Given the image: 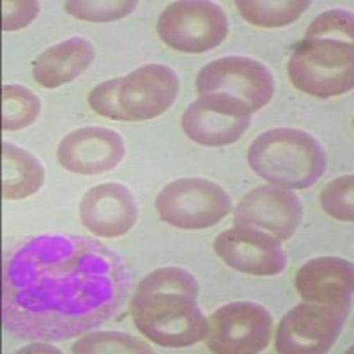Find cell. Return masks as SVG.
Masks as SVG:
<instances>
[{"label": "cell", "mask_w": 354, "mask_h": 354, "mask_svg": "<svg viewBox=\"0 0 354 354\" xmlns=\"http://www.w3.org/2000/svg\"><path fill=\"white\" fill-rule=\"evenodd\" d=\"M195 88L198 96L209 93L239 97L257 112L271 101L274 94V78L268 66L250 57H221L211 61L198 71Z\"/></svg>", "instance_id": "30bf717a"}, {"label": "cell", "mask_w": 354, "mask_h": 354, "mask_svg": "<svg viewBox=\"0 0 354 354\" xmlns=\"http://www.w3.org/2000/svg\"><path fill=\"white\" fill-rule=\"evenodd\" d=\"M354 18L346 9H331L322 12L310 24L305 39H335L353 43Z\"/></svg>", "instance_id": "cb8c5ba5"}, {"label": "cell", "mask_w": 354, "mask_h": 354, "mask_svg": "<svg viewBox=\"0 0 354 354\" xmlns=\"http://www.w3.org/2000/svg\"><path fill=\"white\" fill-rule=\"evenodd\" d=\"M158 34L172 50L205 53L220 46L229 34V18L214 2L181 0L160 15Z\"/></svg>", "instance_id": "52a82bcc"}, {"label": "cell", "mask_w": 354, "mask_h": 354, "mask_svg": "<svg viewBox=\"0 0 354 354\" xmlns=\"http://www.w3.org/2000/svg\"><path fill=\"white\" fill-rule=\"evenodd\" d=\"M179 75L165 64H145L88 93V105L112 121H151L165 113L179 94Z\"/></svg>", "instance_id": "3957f363"}, {"label": "cell", "mask_w": 354, "mask_h": 354, "mask_svg": "<svg viewBox=\"0 0 354 354\" xmlns=\"http://www.w3.org/2000/svg\"><path fill=\"white\" fill-rule=\"evenodd\" d=\"M156 211L161 220L176 229H209L232 211V198L216 183L183 177L158 194Z\"/></svg>", "instance_id": "8992f818"}, {"label": "cell", "mask_w": 354, "mask_h": 354, "mask_svg": "<svg viewBox=\"0 0 354 354\" xmlns=\"http://www.w3.org/2000/svg\"><path fill=\"white\" fill-rule=\"evenodd\" d=\"M303 220V204L294 192L273 185L252 189L234 209V223L248 225L287 241Z\"/></svg>", "instance_id": "4fadbf2b"}, {"label": "cell", "mask_w": 354, "mask_h": 354, "mask_svg": "<svg viewBox=\"0 0 354 354\" xmlns=\"http://www.w3.org/2000/svg\"><path fill=\"white\" fill-rule=\"evenodd\" d=\"M2 6H4L2 28L6 32L28 27L39 15V2H34V0H15V2L6 0Z\"/></svg>", "instance_id": "d4e9b609"}, {"label": "cell", "mask_w": 354, "mask_h": 354, "mask_svg": "<svg viewBox=\"0 0 354 354\" xmlns=\"http://www.w3.org/2000/svg\"><path fill=\"white\" fill-rule=\"evenodd\" d=\"M354 177L340 176L328 183L321 192V205L331 218L340 221L354 220Z\"/></svg>", "instance_id": "603a6c76"}, {"label": "cell", "mask_w": 354, "mask_h": 354, "mask_svg": "<svg viewBox=\"0 0 354 354\" xmlns=\"http://www.w3.org/2000/svg\"><path fill=\"white\" fill-rule=\"evenodd\" d=\"M71 351L78 354H138L153 353V347H149V344L142 338L122 331H96L84 335Z\"/></svg>", "instance_id": "44dd1931"}, {"label": "cell", "mask_w": 354, "mask_h": 354, "mask_svg": "<svg viewBox=\"0 0 354 354\" xmlns=\"http://www.w3.org/2000/svg\"><path fill=\"white\" fill-rule=\"evenodd\" d=\"M294 286L303 301L351 312L354 268L342 257H315L296 271Z\"/></svg>", "instance_id": "2e32d148"}, {"label": "cell", "mask_w": 354, "mask_h": 354, "mask_svg": "<svg viewBox=\"0 0 354 354\" xmlns=\"http://www.w3.org/2000/svg\"><path fill=\"white\" fill-rule=\"evenodd\" d=\"M197 278L183 268H160L142 278L129 312L137 330L161 347H189L207 335V319L198 306Z\"/></svg>", "instance_id": "7a4b0ae2"}, {"label": "cell", "mask_w": 354, "mask_h": 354, "mask_svg": "<svg viewBox=\"0 0 354 354\" xmlns=\"http://www.w3.org/2000/svg\"><path fill=\"white\" fill-rule=\"evenodd\" d=\"M213 248L229 268L254 277H273L287 266L280 239L255 227L236 225L223 230L214 239Z\"/></svg>", "instance_id": "7c38bea8"}, {"label": "cell", "mask_w": 354, "mask_h": 354, "mask_svg": "<svg viewBox=\"0 0 354 354\" xmlns=\"http://www.w3.org/2000/svg\"><path fill=\"white\" fill-rule=\"evenodd\" d=\"M2 172H4L2 195L6 201H21L32 197L44 183L43 163L34 154L11 142H4L2 145Z\"/></svg>", "instance_id": "ac0fdd59"}, {"label": "cell", "mask_w": 354, "mask_h": 354, "mask_svg": "<svg viewBox=\"0 0 354 354\" xmlns=\"http://www.w3.org/2000/svg\"><path fill=\"white\" fill-rule=\"evenodd\" d=\"M41 113V100L24 85L9 84L2 87V128L4 131H18L37 121Z\"/></svg>", "instance_id": "ffe728a7"}, {"label": "cell", "mask_w": 354, "mask_h": 354, "mask_svg": "<svg viewBox=\"0 0 354 354\" xmlns=\"http://www.w3.org/2000/svg\"><path fill=\"white\" fill-rule=\"evenodd\" d=\"M248 163L273 186L305 189L326 172L328 156L314 135L296 128H274L252 142Z\"/></svg>", "instance_id": "277c9868"}, {"label": "cell", "mask_w": 354, "mask_h": 354, "mask_svg": "<svg viewBox=\"0 0 354 354\" xmlns=\"http://www.w3.org/2000/svg\"><path fill=\"white\" fill-rule=\"evenodd\" d=\"M131 289L124 259L96 239L41 234L4 268L2 319L17 337L61 342L115 317Z\"/></svg>", "instance_id": "6da1fadb"}, {"label": "cell", "mask_w": 354, "mask_h": 354, "mask_svg": "<svg viewBox=\"0 0 354 354\" xmlns=\"http://www.w3.org/2000/svg\"><path fill=\"white\" fill-rule=\"evenodd\" d=\"M271 335L270 310L254 301H234L209 315L204 340L218 354H255L268 347Z\"/></svg>", "instance_id": "ba28073f"}, {"label": "cell", "mask_w": 354, "mask_h": 354, "mask_svg": "<svg viewBox=\"0 0 354 354\" xmlns=\"http://www.w3.org/2000/svg\"><path fill=\"white\" fill-rule=\"evenodd\" d=\"M138 218L135 195L121 183H105L91 188L82 197V225L100 238H121L133 229Z\"/></svg>", "instance_id": "9a60e30c"}, {"label": "cell", "mask_w": 354, "mask_h": 354, "mask_svg": "<svg viewBox=\"0 0 354 354\" xmlns=\"http://www.w3.org/2000/svg\"><path fill=\"white\" fill-rule=\"evenodd\" d=\"M126 145L117 131L101 126H85L66 135L57 158L62 169L80 176L110 172L122 161Z\"/></svg>", "instance_id": "5bb4252c"}, {"label": "cell", "mask_w": 354, "mask_h": 354, "mask_svg": "<svg viewBox=\"0 0 354 354\" xmlns=\"http://www.w3.org/2000/svg\"><path fill=\"white\" fill-rule=\"evenodd\" d=\"M252 109L229 94H202L185 110L181 119L186 137L207 147L238 142L250 128Z\"/></svg>", "instance_id": "8fae6325"}, {"label": "cell", "mask_w": 354, "mask_h": 354, "mask_svg": "<svg viewBox=\"0 0 354 354\" xmlns=\"http://www.w3.org/2000/svg\"><path fill=\"white\" fill-rule=\"evenodd\" d=\"M138 8L135 0H71L66 2L64 11L71 17L84 21H94V24H106L128 17Z\"/></svg>", "instance_id": "7402d4cb"}, {"label": "cell", "mask_w": 354, "mask_h": 354, "mask_svg": "<svg viewBox=\"0 0 354 354\" xmlns=\"http://www.w3.org/2000/svg\"><path fill=\"white\" fill-rule=\"evenodd\" d=\"M241 17L257 27H286L294 24L310 8L308 0H239Z\"/></svg>", "instance_id": "d6986e66"}, {"label": "cell", "mask_w": 354, "mask_h": 354, "mask_svg": "<svg viewBox=\"0 0 354 354\" xmlns=\"http://www.w3.org/2000/svg\"><path fill=\"white\" fill-rule=\"evenodd\" d=\"M351 312L303 301L277 328L274 349L282 354H324L335 346Z\"/></svg>", "instance_id": "9c48e42d"}, {"label": "cell", "mask_w": 354, "mask_h": 354, "mask_svg": "<svg viewBox=\"0 0 354 354\" xmlns=\"http://www.w3.org/2000/svg\"><path fill=\"white\" fill-rule=\"evenodd\" d=\"M28 351H32V353H36V351H44V353H57V349H53V347H50V346H44V344H36V346L25 347V349L20 351V353H28Z\"/></svg>", "instance_id": "484cf974"}, {"label": "cell", "mask_w": 354, "mask_h": 354, "mask_svg": "<svg viewBox=\"0 0 354 354\" xmlns=\"http://www.w3.org/2000/svg\"><path fill=\"white\" fill-rule=\"evenodd\" d=\"M96 48L85 37H71L44 50L32 66L34 80L44 88H57L77 80L94 62Z\"/></svg>", "instance_id": "e0dca14e"}, {"label": "cell", "mask_w": 354, "mask_h": 354, "mask_svg": "<svg viewBox=\"0 0 354 354\" xmlns=\"http://www.w3.org/2000/svg\"><path fill=\"white\" fill-rule=\"evenodd\" d=\"M287 73L296 88L315 97L351 93L354 85L353 43L335 39H303L294 48Z\"/></svg>", "instance_id": "5b68a950"}]
</instances>
